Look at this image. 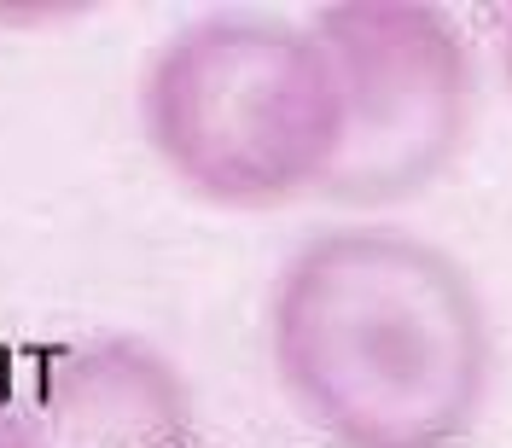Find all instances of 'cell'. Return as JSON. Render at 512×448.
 <instances>
[{"label": "cell", "mask_w": 512, "mask_h": 448, "mask_svg": "<svg viewBox=\"0 0 512 448\" xmlns=\"http://www.w3.org/2000/svg\"><path fill=\"white\" fill-rule=\"evenodd\" d=\"M262 326L286 402L326 448H460L489 414V297L414 227H315L274 268Z\"/></svg>", "instance_id": "cell-1"}, {"label": "cell", "mask_w": 512, "mask_h": 448, "mask_svg": "<svg viewBox=\"0 0 512 448\" xmlns=\"http://www.w3.org/2000/svg\"><path fill=\"white\" fill-rule=\"evenodd\" d=\"M140 140L175 187L216 210L320 198L338 158V88L309 18L198 12L140 70Z\"/></svg>", "instance_id": "cell-2"}, {"label": "cell", "mask_w": 512, "mask_h": 448, "mask_svg": "<svg viewBox=\"0 0 512 448\" xmlns=\"http://www.w3.org/2000/svg\"><path fill=\"white\" fill-rule=\"evenodd\" d=\"M309 30L338 88V158L320 198L384 210L437 187L478 105L460 18L431 0H338L309 12Z\"/></svg>", "instance_id": "cell-3"}, {"label": "cell", "mask_w": 512, "mask_h": 448, "mask_svg": "<svg viewBox=\"0 0 512 448\" xmlns=\"http://www.w3.org/2000/svg\"><path fill=\"white\" fill-rule=\"evenodd\" d=\"M12 448H204L187 373L134 332L64 344L12 396Z\"/></svg>", "instance_id": "cell-4"}, {"label": "cell", "mask_w": 512, "mask_h": 448, "mask_svg": "<svg viewBox=\"0 0 512 448\" xmlns=\"http://www.w3.org/2000/svg\"><path fill=\"white\" fill-rule=\"evenodd\" d=\"M495 59H501V76H507V88H512V6L495 18Z\"/></svg>", "instance_id": "cell-5"}, {"label": "cell", "mask_w": 512, "mask_h": 448, "mask_svg": "<svg viewBox=\"0 0 512 448\" xmlns=\"http://www.w3.org/2000/svg\"><path fill=\"white\" fill-rule=\"evenodd\" d=\"M0 448H12V396L0 390Z\"/></svg>", "instance_id": "cell-6"}]
</instances>
